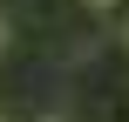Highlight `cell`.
Instances as JSON below:
<instances>
[{
  "label": "cell",
  "instance_id": "1",
  "mask_svg": "<svg viewBox=\"0 0 129 122\" xmlns=\"http://www.w3.org/2000/svg\"><path fill=\"white\" fill-rule=\"evenodd\" d=\"M0 54H7V20H0Z\"/></svg>",
  "mask_w": 129,
  "mask_h": 122
},
{
  "label": "cell",
  "instance_id": "2",
  "mask_svg": "<svg viewBox=\"0 0 129 122\" xmlns=\"http://www.w3.org/2000/svg\"><path fill=\"white\" fill-rule=\"evenodd\" d=\"M88 7H116V0H88Z\"/></svg>",
  "mask_w": 129,
  "mask_h": 122
},
{
  "label": "cell",
  "instance_id": "3",
  "mask_svg": "<svg viewBox=\"0 0 129 122\" xmlns=\"http://www.w3.org/2000/svg\"><path fill=\"white\" fill-rule=\"evenodd\" d=\"M48 122H61V115H48Z\"/></svg>",
  "mask_w": 129,
  "mask_h": 122
}]
</instances>
